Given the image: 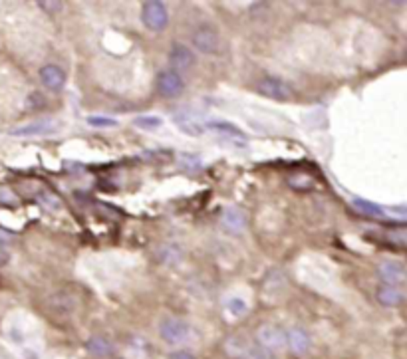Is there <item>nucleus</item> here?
Returning <instances> with one entry per match:
<instances>
[{"label":"nucleus","mask_w":407,"mask_h":359,"mask_svg":"<svg viewBox=\"0 0 407 359\" xmlns=\"http://www.w3.org/2000/svg\"><path fill=\"white\" fill-rule=\"evenodd\" d=\"M141 22L151 32L165 30L169 24V10L161 0H147L141 4Z\"/></svg>","instance_id":"nucleus-1"},{"label":"nucleus","mask_w":407,"mask_h":359,"mask_svg":"<svg viewBox=\"0 0 407 359\" xmlns=\"http://www.w3.org/2000/svg\"><path fill=\"white\" fill-rule=\"evenodd\" d=\"M159 338L169 345H179L183 342L189 340L191 335V328L187 322H183L181 317H173V315H167L159 322Z\"/></svg>","instance_id":"nucleus-2"},{"label":"nucleus","mask_w":407,"mask_h":359,"mask_svg":"<svg viewBox=\"0 0 407 359\" xmlns=\"http://www.w3.org/2000/svg\"><path fill=\"white\" fill-rule=\"evenodd\" d=\"M155 88L159 91L161 98L165 100H175L179 98L183 91H185V80L179 72L175 70H161L157 77H155Z\"/></svg>","instance_id":"nucleus-3"},{"label":"nucleus","mask_w":407,"mask_h":359,"mask_svg":"<svg viewBox=\"0 0 407 359\" xmlns=\"http://www.w3.org/2000/svg\"><path fill=\"white\" fill-rule=\"evenodd\" d=\"M257 91L260 95L276 100V102H288L292 98V90H290L287 82L280 80V77H272V75L258 80Z\"/></svg>","instance_id":"nucleus-4"},{"label":"nucleus","mask_w":407,"mask_h":359,"mask_svg":"<svg viewBox=\"0 0 407 359\" xmlns=\"http://www.w3.org/2000/svg\"><path fill=\"white\" fill-rule=\"evenodd\" d=\"M60 129V123L56 120H38L30 121V123H24V125H18L15 129H10L8 134L15 135V137H42V135H52L56 134Z\"/></svg>","instance_id":"nucleus-5"},{"label":"nucleus","mask_w":407,"mask_h":359,"mask_svg":"<svg viewBox=\"0 0 407 359\" xmlns=\"http://www.w3.org/2000/svg\"><path fill=\"white\" fill-rule=\"evenodd\" d=\"M376 272L377 278L386 286H399L407 280V268L397 260H381Z\"/></svg>","instance_id":"nucleus-6"},{"label":"nucleus","mask_w":407,"mask_h":359,"mask_svg":"<svg viewBox=\"0 0 407 359\" xmlns=\"http://www.w3.org/2000/svg\"><path fill=\"white\" fill-rule=\"evenodd\" d=\"M257 340L258 345L266 351H278L287 345V331H282L280 328L276 326H260L257 331Z\"/></svg>","instance_id":"nucleus-7"},{"label":"nucleus","mask_w":407,"mask_h":359,"mask_svg":"<svg viewBox=\"0 0 407 359\" xmlns=\"http://www.w3.org/2000/svg\"><path fill=\"white\" fill-rule=\"evenodd\" d=\"M191 42L195 46L197 52H201V54H217L219 46H221V38L211 26H201L193 32Z\"/></svg>","instance_id":"nucleus-8"},{"label":"nucleus","mask_w":407,"mask_h":359,"mask_svg":"<svg viewBox=\"0 0 407 359\" xmlns=\"http://www.w3.org/2000/svg\"><path fill=\"white\" fill-rule=\"evenodd\" d=\"M169 64H171V70L181 74L183 70H191L195 66V54L189 46L177 42L169 50Z\"/></svg>","instance_id":"nucleus-9"},{"label":"nucleus","mask_w":407,"mask_h":359,"mask_svg":"<svg viewBox=\"0 0 407 359\" xmlns=\"http://www.w3.org/2000/svg\"><path fill=\"white\" fill-rule=\"evenodd\" d=\"M38 75H40V82H42V86H44L46 90L62 91L64 86H66V72L62 68H58V66H54V64L42 66Z\"/></svg>","instance_id":"nucleus-10"},{"label":"nucleus","mask_w":407,"mask_h":359,"mask_svg":"<svg viewBox=\"0 0 407 359\" xmlns=\"http://www.w3.org/2000/svg\"><path fill=\"white\" fill-rule=\"evenodd\" d=\"M310 333L304 328H290L287 331V345L294 356H306L310 351Z\"/></svg>","instance_id":"nucleus-11"},{"label":"nucleus","mask_w":407,"mask_h":359,"mask_svg":"<svg viewBox=\"0 0 407 359\" xmlns=\"http://www.w3.org/2000/svg\"><path fill=\"white\" fill-rule=\"evenodd\" d=\"M221 226L225 228L226 232H230V234H239V232L244 230V226H246V217H244V212L241 209L228 207L221 214Z\"/></svg>","instance_id":"nucleus-12"},{"label":"nucleus","mask_w":407,"mask_h":359,"mask_svg":"<svg viewBox=\"0 0 407 359\" xmlns=\"http://www.w3.org/2000/svg\"><path fill=\"white\" fill-rule=\"evenodd\" d=\"M376 300L386 308H397L406 302V294L399 286H379L376 292Z\"/></svg>","instance_id":"nucleus-13"},{"label":"nucleus","mask_w":407,"mask_h":359,"mask_svg":"<svg viewBox=\"0 0 407 359\" xmlns=\"http://www.w3.org/2000/svg\"><path fill=\"white\" fill-rule=\"evenodd\" d=\"M205 131H212V134L223 135V137H230V139H241V141H244V134H242L235 123H230V121H207V123H205Z\"/></svg>","instance_id":"nucleus-14"},{"label":"nucleus","mask_w":407,"mask_h":359,"mask_svg":"<svg viewBox=\"0 0 407 359\" xmlns=\"http://www.w3.org/2000/svg\"><path fill=\"white\" fill-rule=\"evenodd\" d=\"M175 125L179 127V131L187 135H201L205 131V125L201 123V121L197 120L193 113H189V111H181V113H177L175 118Z\"/></svg>","instance_id":"nucleus-15"},{"label":"nucleus","mask_w":407,"mask_h":359,"mask_svg":"<svg viewBox=\"0 0 407 359\" xmlns=\"http://www.w3.org/2000/svg\"><path fill=\"white\" fill-rule=\"evenodd\" d=\"M86 347H88V351H90L93 358L104 359L109 358V356L114 353V344H111L109 340H106V338H102V335H93V338H90Z\"/></svg>","instance_id":"nucleus-16"},{"label":"nucleus","mask_w":407,"mask_h":359,"mask_svg":"<svg viewBox=\"0 0 407 359\" xmlns=\"http://www.w3.org/2000/svg\"><path fill=\"white\" fill-rule=\"evenodd\" d=\"M181 248L179 246H175V244H165V246H161L159 248V252H157V258H159V262H163L165 266H173V264H177L179 260H181Z\"/></svg>","instance_id":"nucleus-17"},{"label":"nucleus","mask_w":407,"mask_h":359,"mask_svg":"<svg viewBox=\"0 0 407 359\" xmlns=\"http://www.w3.org/2000/svg\"><path fill=\"white\" fill-rule=\"evenodd\" d=\"M354 209L360 210L362 214H368V217H386V209H381L379 205L372 203V201H365V199H354Z\"/></svg>","instance_id":"nucleus-18"},{"label":"nucleus","mask_w":407,"mask_h":359,"mask_svg":"<svg viewBox=\"0 0 407 359\" xmlns=\"http://www.w3.org/2000/svg\"><path fill=\"white\" fill-rule=\"evenodd\" d=\"M248 347H251V345L246 344L242 338H228L225 344L226 353H228L230 358H244L246 351H248Z\"/></svg>","instance_id":"nucleus-19"},{"label":"nucleus","mask_w":407,"mask_h":359,"mask_svg":"<svg viewBox=\"0 0 407 359\" xmlns=\"http://www.w3.org/2000/svg\"><path fill=\"white\" fill-rule=\"evenodd\" d=\"M179 167L183 171H199L203 169V159L195 153H183L179 157Z\"/></svg>","instance_id":"nucleus-20"},{"label":"nucleus","mask_w":407,"mask_h":359,"mask_svg":"<svg viewBox=\"0 0 407 359\" xmlns=\"http://www.w3.org/2000/svg\"><path fill=\"white\" fill-rule=\"evenodd\" d=\"M134 123H136L139 129L155 131V129H159V127L163 125V120H161V118H157V116H139Z\"/></svg>","instance_id":"nucleus-21"},{"label":"nucleus","mask_w":407,"mask_h":359,"mask_svg":"<svg viewBox=\"0 0 407 359\" xmlns=\"http://www.w3.org/2000/svg\"><path fill=\"white\" fill-rule=\"evenodd\" d=\"M88 125L96 127V129H107V127H118L120 123L114 118H106V116H90L88 118Z\"/></svg>","instance_id":"nucleus-22"},{"label":"nucleus","mask_w":407,"mask_h":359,"mask_svg":"<svg viewBox=\"0 0 407 359\" xmlns=\"http://www.w3.org/2000/svg\"><path fill=\"white\" fill-rule=\"evenodd\" d=\"M226 312L235 317H242L246 314V302L242 298H230L226 302Z\"/></svg>","instance_id":"nucleus-23"},{"label":"nucleus","mask_w":407,"mask_h":359,"mask_svg":"<svg viewBox=\"0 0 407 359\" xmlns=\"http://www.w3.org/2000/svg\"><path fill=\"white\" fill-rule=\"evenodd\" d=\"M38 201L42 203V207H44L46 210H58L62 207L60 199L56 195H52V193H44V195L38 196Z\"/></svg>","instance_id":"nucleus-24"},{"label":"nucleus","mask_w":407,"mask_h":359,"mask_svg":"<svg viewBox=\"0 0 407 359\" xmlns=\"http://www.w3.org/2000/svg\"><path fill=\"white\" fill-rule=\"evenodd\" d=\"M16 203H18V199H16L15 193L10 189H6V187H0V205L15 207Z\"/></svg>","instance_id":"nucleus-25"},{"label":"nucleus","mask_w":407,"mask_h":359,"mask_svg":"<svg viewBox=\"0 0 407 359\" xmlns=\"http://www.w3.org/2000/svg\"><path fill=\"white\" fill-rule=\"evenodd\" d=\"M10 232H6V230H0V252H4L6 255V250H8V244H10Z\"/></svg>","instance_id":"nucleus-26"},{"label":"nucleus","mask_w":407,"mask_h":359,"mask_svg":"<svg viewBox=\"0 0 407 359\" xmlns=\"http://www.w3.org/2000/svg\"><path fill=\"white\" fill-rule=\"evenodd\" d=\"M167 359H197L193 353H189V351H173L171 356Z\"/></svg>","instance_id":"nucleus-27"},{"label":"nucleus","mask_w":407,"mask_h":359,"mask_svg":"<svg viewBox=\"0 0 407 359\" xmlns=\"http://www.w3.org/2000/svg\"><path fill=\"white\" fill-rule=\"evenodd\" d=\"M42 8H62V2H40Z\"/></svg>","instance_id":"nucleus-28"}]
</instances>
